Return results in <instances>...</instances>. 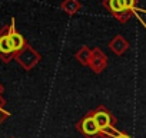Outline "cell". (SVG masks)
<instances>
[{
    "instance_id": "obj_1",
    "label": "cell",
    "mask_w": 146,
    "mask_h": 138,
    "mask_svg": "<svg viewBox=\"0 0 146 138\" xmlns=\"http://www.w3.org/2000/svg\"><path fill=\"white\" fill-rule=\"evenodd\" d=\"M103 6L122 23L127 22L132 17V15L123 7L122 0H103Z\"/></svg>"
},
{
    "instance_id": "obj_2",
    "label": "cell",
    "mask_w": 146,
    "mask_h": 138,
    "mask_svg": "<svg viewBox=\"0 0 146 138\" xmlns=\"http://www.w3.org/2000/svg\"><path fill=\"white\" fill-rule=\"evenodd\" d=\"M90 115L93 117L96 125L99 127V129H100L102 132H103L105 129L113 127V124H115V118L112 117V114H110L105 107H99V108H96L93 112H90Z\"/></svg>"
},
{
    "instance_id": "obj_3",
    "label": "cell",
    "mask_w": 146,
    "mask_h": 138,
    "mask_svg": "<svg viewBox=\"0 0 146 138\" xmlns=\"http://www.w3.org/2000/svg\"><path fill=\"white\" fill-rule=\"evenodd\" d=\"M15 55H16V52L12 48L7 26H6V27H3L2 30H0V58H2L3 60H10Z\"/></svg>"
},
{
    "instance_id": "obj_4",
    "label": "cell",
    "mask_w": 146,
    "mask_h": 138,
    "mask_svg": "<svg viewBox=\"0 0 146 138\" xmlns=\"http://www.w3.org/2000/svg\"><path fill=\"white\" fill-rule=\"evenodd\" d=\"M7 32H9V39H10V43H12V48L15 49L16 53L25 50L27 48L26 45V40H25V36L22 33H19L15 27V19H12V23L7 26Z\"/></svg>"
},
{
    "instance_id": "obj_5",
    "label": "cell",
    "mask_w": 146,
    "mask_h": 138,
    "mask_svg": "<svg viewBox=\"0 0 146 138\" xmlns=\"http://www.w3.org/2000/svg\"><path fill=\"white\" fill-rule=\"evenodd\" d=\"M79 129H80L88 138H95V137L102 135V131L99 129V127L96 125V122H95V119H93V117H92L90 114L86 115V117L80 121Z\"/></svg>"
},
{
    "instance_id": "obj_6",
    "label": "cell",
    "mask_w": 146,
    "mask_h": 138,
    "mask_svg": "<svg viewBox=\"0 0 146 138\" xmlns=\"http://www.w3.org/2000/svg\"><path fill=\"white\" fill-rule=\"evenodd\" d=\"M109 46H110V49L116 53V55H122V53H125L126 52V49L129 48V43L125 40V38L123 36H120V35H117L110 43H109Z\"/></svg>"
},
{
    "instance_id": "obj_7",
    "label": "cell",
    "mask_w": 146,
    "mask_h": 138,
    "mask_svg": "<svg viewBox=\"0 0 146 138\" xmlns=\"http://www.w3.org/2000/svg\"><path fill=\"white\" fill-rule=\"evenodd\" d=\"M93 53L96 55V58H89V59H90L89 62L93 65V68H95V72H100L102 69L106 66V56H105L100 50H95Z\"/></svg>"
},
{
    "instance_id": "obj_8",
    "label": "cell",
    "mask_w": 146,
    "mask_h": 138,
    "mask_svg": "<svg viewBox=\"0 0 146 138\" xmlns=\"http://www.w3.org/2000/svg\"><path fill=\"white\" fill-rule=\"evenodd\" d=\"M62 9L64 12H67L69 15H75L80 9V3L78 0H64L63 5H62Z\"/></svg>"
},
{
    "instance_id": "obj_9",
    "label": "cell",
    "mask_w": 146,
    "mask_h": 138,
    "mask_svg": "<svg viewBox=\"0 0 146 138\" xmlns=\"http://www.w3.org/2000/svg\"><path fill=\"white\" fill-rule=\"evenodd\" d=\"M102 135H109V137H112V138H130L127 134H123V132H119V131H116L113 127H110V128H108V129H105L103 132H102Z\"/></svg>"
},
{
    "instance_id": "obj_10",
    "label": "cell",
    "mask_w": 146,
    "mask_h": 138,
    "mask_svg": "<svg viewBox=\"0 0 146 138\" xmlns=\"http://www.w3.org/2000/svg\"><path fill=\"white\" fill-rule=\"evenodd\" d=\"M9 115H10V114H9L7 111H5L2 107H0V124H2V122H3V121H5L7 117H9Z\"/></svg>"
},
{
    "instance_id": "obj_11",
    "label": "cell",
    "mask_w": 146,
    "mask_h": 138,
    "mask_svg": "<svg viewBox=\"0 0 146 138\" xmlns=\"http://www.w3.org/2000/svg\"><path fill=\"white\" fill-rule=\"evenodd\" d=\"M2 104H3V101H2V98H0V107H2Z\"/></svg>"
}]
</instances>
